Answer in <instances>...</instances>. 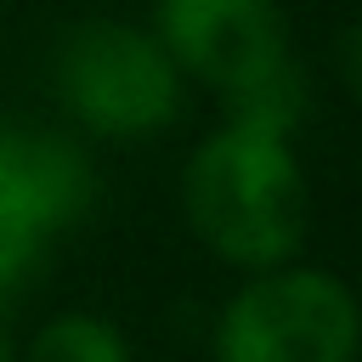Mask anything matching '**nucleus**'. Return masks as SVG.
Instances as JSON below:
<instances>
[{
	"instance_id": "nucleus-1",
	"label": "nucleus",
	"mask_w": 362,
	"mask_h": 362,
	"mask_svg": "<svg viewBox=\"0 0 362 362\" xmlns=\"http://www.w3.org/2000/svg\"><path fill=\"white\" fill-rule=\"evenodd\" d=\"M181 204L209 255L243 272L288 266L311 226V187L283 136L221 124L181 175Z\"/></svg>"
},
{
	"instance_id": "nucleus-2",
	"label": "nucleus",
	"mask_w": 362,
	"mask_h": 362,
	"mask_svg": "<svg viewBox=\"0 0 362 362\" xmlns=\"http://www.w3.org/2000/svg\"><path fill=\"white\" fill-rule=\"evenodd\" d=\"M362 305L356 294L317 266L255 272L215 322L221 362H356Z\"/></svg>"
},
{
	"instance_id": "nucleus-3",
	"label": "nucleus",
	"mask_w": 362,
	"mask_h": 362,
	"mask_svg": "<svg viewBox=\"0 0 362 362\" xmlns=\"http://www.w3.org/2000/svg\"><path fill=\"white\" fill-rule=\"evenodd\" d=\"M57 96L85 130L136 141L181 113V68L153 40V28L102 17V23H79L62 40Z\"/></svg>"
},
{
	"instance_id": "nucleus-4",
	"label": "nucleus",
	"mask_w": 362,
	"mask_h": 362,
	"mask_svg": "<svg viewBox=\"0 0 362 362\" xmlns=\"http://www.w3.org/2000/svg\"><path fill=\"white\" fill-rule=\"evenodd\" d=\"M153 40L181 79H204L215 96L288 62V17L277 0H158Z\"/></svg>"
},
{
	"instance_id": "nucleus-5",
	"label": "nucleus",
	"mask_w": 362,
	"mask_h": 362,
	"mask_svg": "<svg viewBox=\"0 0 362 362\" xmlns=\"http://www.w3.org/2000/svg\"><path fill=\"white\" fill-rule=\"evenodd\" d=\"M96 198L85 147L62 130L0 119V232L51 243Z\"/></svg>"
},
{
	"instance_id": "nucleus-6",
	"label": "nucleus",
	"mask_w": 362,
	"mask_h": 362,
	"mask_svg": "<svg viewBox=\"0 0 362 362\" xmlns=\"http://www.w3.org/2000/svg\"><path fill=\"white\" fill-rule=\"evenodd\" d=\"M221 107H226V124L260 130V136H283V141H288V136L300 130V119H305V74H300V62L288 57V62L255 74L249 85L226 90Z\"/></svg>"
},
{
	"instance_id": "nucleus-7",
	"label": "nucleus",
	"mask_w": 362,
	"mask_h": 362,
	"mask_svg": "<svg viewBox=\"0 0 362 362\" xmlns=\"http://www.w3.org/2000/svg\"><path fill=\"white\" fill-rule=\"evenodd\" d=\"M17 362H130V345L107 317L62 311L28 339V351Z\"/></svg>"
},
{
	"instance_id": "nucleus-8",
	"label": "nucleus",
	"mask_w": 362,
	"mask_h": 362,
	"mask_svg": "<svg viewBox=\"0 0 362 362\" xmlns=\"http://www.w3.org/2000/svg\"><path fill=\"white\" fill-rule=\"evenodd\" d=\"M40 255H45V243L17 238V232H0V311H6L23 288H28V277H34Z\"/></svg>"
},
{
	"instance_id": "nucleus-9",
	"label": "nucleus",
	"mask_w": 362,
	"mask_h": 362,
	"mask_svg": "<svg viewBox=\"0 0 362 362\" xmlns=\"http://www.w3.org/2000/svg\"><path fill=\"white\" fill-rule=\"evenodd\" d=\"M334 68H339V79H345V90L362 102V23H351L345 34H339V51H334Z\"/></svg>"
},
{
	"instance_id": "nucleus-10",
	"label": "nucleus",
	"mask_w": 362,
	"mask_h": 362,
	"mask_svg": "<svg viewBox=\"0 0 362 362\" xmlns=\"http://www.w3.org/2000/svg\"><path fill=\"white\" fill-rule=\"evenodd\" d=\"M0 362H17V351H11V339H6V328H0Z\"/></svg>"
}]
</instances>
